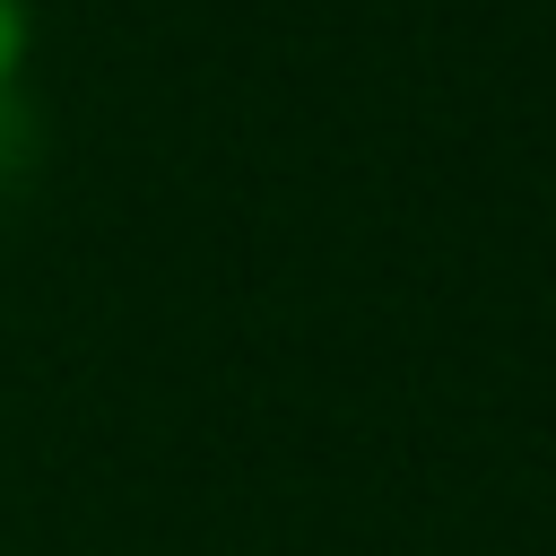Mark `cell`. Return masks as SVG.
<instances>
[{"mask_svg":"<svg viewBox=\"0 0 556 556\" xmlns=\"http://www.w3.org/2000/svg\"><path fill=\"white\" fill-rule=\"evenodd\" d=\"M35 148H43V130H35V104H26V78H9L0 70V191L35 165Z\"/></svg>","mask_w":556,"mask_h":556,"instance_id":"6da1fadb","label":"cell"},{"mask_svg":"<svg viewBox=\"0 0 556 556\" xmlns=\"http://www.w3.org/2000/svg\"><path fill=\"white\" fill-rule=\"evenodd\" d=\"M26 35H35L26 0H0V70H9V78H26Z\"/></svg>","mask_w":556,"mask_h":556,"instance_id":"7a4b0ae2","label":"cell"}]
</instances>
